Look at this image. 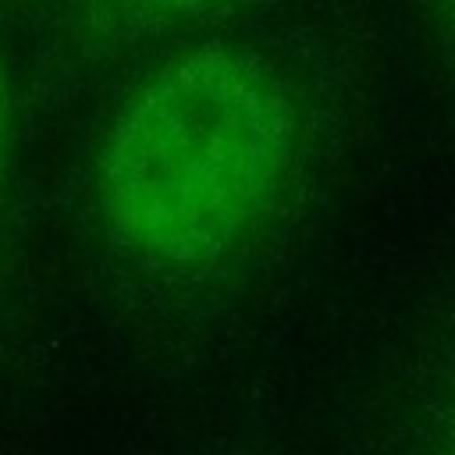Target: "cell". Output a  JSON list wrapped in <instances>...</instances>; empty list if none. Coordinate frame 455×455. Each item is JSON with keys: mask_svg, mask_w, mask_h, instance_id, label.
<instances>
[{"mask_svg": "<svg viewBox=\"0 0 455 455\" xmlns=\"http://www.w3.org/2000/svg\"><path fill=\"white\" fill-rule=\"evenodd\" d=\"M295 139V103L267 60L238 46L192 50L156 71L110 128L103 220L146 263L217 259L274 206Z\"/></svg>", "mask_w": 455, "mask_h": 455, "instance_id": "cell-1", "label": "cell"}, {"mask_svg": "<svg viewBox=\"0 0 455 455\" xmlns=\"http://www.w3.org/2000/svg\"><path fill=\"white\" fill-rule=\"evenodd\" d=\"M139 4L167 7V11H199V7H210V4H220V0H139Z\"/></svg>", "mask_w": 455, "mask_h": 455, "instance_id": "cell-2", "label": "cell"}, {"mask_svg": "<svg viewBox=\"0 0 455 455\" xmlns=\"http://www.w3.org/2000/svg\"><path fill=\"white\" fill-rule=\"evenodd\" d=\"M4 149H7V114H4V85H0V174H4Z\"/></svg>", "mask_w": 455, "mask_h": 455, "instance_id": "cell-3", "label": "cell"}, {"mask_svg": "<svg viewBox=\"0 0 455 455\" xmlns=\"http://www.w3.org/2000/svg\"><path fill=\"white\" fill-rule=\"evenodd\" d=\"M441 11H444V18H448V25L455 32V0H441Z\"/></svg>", "mask_w": 455, "mask_h": 455, "instance_id": "cell-4", "label": "cell"}, {"mask_svg": "<svg viewBox=\"0 0 455 455\" xmlns=\"http://www.w3.org/2000/svg\"><path fill=\"white\" fill-rule=\"evenodd\" d=\"M448 455H455V444H451V451H448Z\"/></svg>", "mask_w": 455, "mask_h": 455, "instance_id": "cell-5", "label": "cell"}]
</instances>
